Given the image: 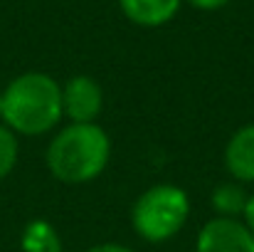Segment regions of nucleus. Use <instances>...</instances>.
<instances>
[{"mask_svg": "<svg viewBox=\"0 0 254 252\" xmlns=\"http://www.w3.org/2000/svg\"><path fill=\"white\" fill-rule=\"evenodd\" d=\"M0 119L22 136H42L52 131L62 114V84L45 72H25L0 91Z\"/></svg>", "mask_w": 254, "mask_h": 252, "instance_id": "f257e3e1", "label": "nucleus"}, {"mask_svg": "<svg viewBox=\"0 0 254 252\" xmlns=\"http://www.w3.org/2000/svg\"><path fill=\"white\" fill-rule=\"evenodd\" d=\"M45 161L62 183H86L99 178L111 161V139L94 124H69L47 146Z\"/></svg>", "mask_w": 254, "mask_h": 252, "instance_id": "f03ea898", "label": "nucleus"}, {"mask_svg": "<svg viewBox=\"0 0 254 252\" xmlns=\"http://www.w3.org/2000/svg\"><path fill=\"white\" fill-rule=\"evenodd\" d=\"M190 218V198L180 185L158 183L146 188L131 208V225L146 243L175 238Z\"/></svg>", "mask_w": 254, "mask_h": 252, "instance_id": "7ed1b4c3", "label": "nucleus"}, {"mask_svg": "<svg viewBox=\"0 0 254 252\" xmlns=\"http://www.w3.org/2000/svg\"><path fill=\"white\" fill-rule=\"evenodd\" d=\"M195 252H254V235L237 218H210L195 240Z\"/></svg>", "mask_w": 254, "mask_h": 252, "instance_id": "20e7f679", "label": "nucleus"}, {"mask_svg": "<svg viewBox=\"0 0 254 252\" xmlns=\"http://www.w3.org/2000/svg\"><path fill=\"white\" fill-rule=\"evenodd\" d=\"M104 109V91L86 75H74L62 84V114L72 124H94Z\"/></svg>", "mask_w": 254, "mask_h": 252, "instance_id": "39448f33", "label": "nucleus"}, {"mask_svg": "<svg viewBox=\"0 0 254 252\" xmlns=\"http://www.w3.org/2000/svg\"><path fill=\"white\" fill-rule=\"evenodd\" d=\"M225 168L240 183H254V124L240 126L225 146Z\"/></svg>", "mask_w": 254, "mask_h": 252, "instance_id": "423d86ee", "label": "nucleus"}, {"mask_svg": "<svg viewBox=\"0 0 254 252\" xmlns=\"http://www.w3.org/2000/svg\"><path fill=\"white\" fill-rule=\"evenodd\" d=\"M119 5L133 25L161 27L178 15L183 0H119Z\"/></svg>", "mask_w": 254, "mask_h": 252, "instance_id": "0eeeda50", "label": "nucleus"}, {"mask_svg": "<svg viewBox=\"0 0 254 252\" xmlns=\"http://www.w3.org/2000/svg\"><path fill=\"white\" fill-rule=\"evenodd\" d=\"M247 200H250V193L245 190V185L240 180L220 183L210 195V203L220 218H240L245 213Z\"/></svg>", "mask_w": 254, "mask_h": 252, "instance_id": "6e6552de", "label": "nucleus"}, {"mask_svg": "<svg viewBox=\"0 0 254 252\" xmlns=\"http://www.w3.org/2000/svg\"><path fill=\"white\" fill-rule=\"evenodd\" d=\"M22 252H62L60 233L47 220H30L20 238Z\"/></svg>", "mask_w": 254, "mask_h": 252, "instance_id": "1a4fd4ad", "label": "nucleus"}, {"mask_svg": "<svg viewBox=\"0 0 254 252\" xmlns=\"http://www.w3.org/2000/svg\"><path fill=\"white\" fill-rule=\"evenodd\" d=\"M17 151H20L17 134L7 129L5 124H0V180L12 173V168L17 164Z\"/></svg>", "mask_w": 254, "mask_h": 252, "instance_id": "9d476101", "label": "nucleus"}, {"mask_svg": "<svg viewBox=\"0 0 254 252\" xmlns=\"http://www.w3.org/2000/svg\"><path fill=\"white\" fill-rule=\"evenodd\" d=\"M188 5H192V7H197V10H220V7H225L230 0H185Z\"/></svg>", "mask_w": 254, "mask_h": 252, "instance_id": "9b49d317", "label": "nucleus"}, {"mask_svg": "<svg viewBox=\"0 0 254 252\" xmlns=\"http://www.w3.org/2000/svg\"><path fill=\"white\" fill-rule=\"evenodd\" d=\"M242 223L250 228V233L254 235V193H250V200H247L245 213H242Z\"/></svg>", "mask_w": 254, "mask_h": 252, "instance_id": "f8f14e48", "label": "nucleus"}, {"mask_svg": "<svg viewBox=\"0 0 254 252\" xmlns=\"http://www.w3.org/2000/svg\"><path fill=\"white\" fill-rule=\"evenodd\" d=\"M86 252H133V250L126 248V245H119V243H101V245L89 248Z\"/></svg>", "mask_w": 254, "mask_h": 252, "instance_id": "ddd939ff", "label": "nucleus"}, {"mask_svg": "<svg viewBox=\"0 0 254 252\" xmlns=\"http://www.w3.org/2000/svg\"><path fill=\"white\" fill-rule=\"evenodd\" d=\"M0 111H2V99H0Z\"/></svg>", "mask_w": 254, "mask_h": 252, "instance_id": "4468645a", "label": "nucleus"}]
</instances>
